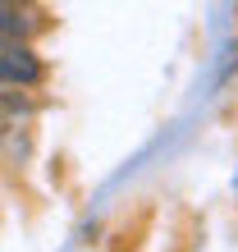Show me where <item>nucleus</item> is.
<instances>
[{"mask_svg": "<svg viewBox=\"0 0 238 252\" xmlns=\"http://www.w3.org/2000/svg\"><path fill=\"white\" fill-rule=\"evenodd\" d=\"M41 78H46V69H41L32 46H0V87H5V92L37 87Z\"/></svg>", "mask_w": 238, "mask_h": 252, "instance_id": "1", "label": "nucleus"}, {"mask_svg": "<svg viewBox=\"0 0 238 252\" xmlns=\"http://www.w3.org/2000/svg\"><path fill=\"white\" fill-rule=\"evenodd\" d=\"M41 32V14L28 5H0V46H32Z\"/></svg>", "mask_w": 238, "mask_h": 252, "instance_id": "2", "label": "nucleus"}, {"mask_svg": "<svg viewBox=\"0 0 238 252\" xmlns=\"http://www.w3.org/2000/svg\"><path fill=\"white\" fill-rule=\"evenodd\" d=\"M5 138H9V115H5V106H0V147H5Z\"/></svg>", "mask_w": 238, "mask_h": 252, "instance_id": "3", "label": "nucleus"}, {"mask_svg": "<svg viewBox=\"0 0 238 252\" xmlns=\"http://www.w3.org/2000/svg\"><path fill=\"white\" fill-rule=\"evenodd\" d=\"M0 101H5V87H0Z\"/></svg>", "mask_w": 238, "mask_h": 252, "instance_id": "4", "label": "nucleus"}]
</instances>
